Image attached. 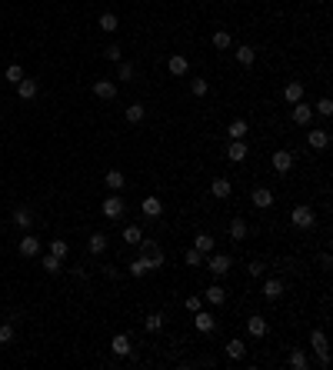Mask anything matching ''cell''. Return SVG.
Wrapping results in <instances>:
<instances>
[{"instance_id":"20","label":"cell","mask_w":333,"mask_h":370,"mask_svg":"<svg viewBox=\"0 0 333 370\" xmlns=\"http://www.w3.org/2000/svg\"><path fill=\"white\" fill-rule=\"evenodd\" d=\"M263 297L267 300H280L283 297V280H267L263 283Z\"/></svg>"},{"instance_id":"7","label":"cell","mask_w":333,"mask_h":370,"mask_svg":"<svg viewBox=\"0 0 333 370\" xmlns=\"http://www.w3.org/2000/svg\"><path fill=\"white\" fill-rule=\"evenodd\" d=\"M166 70L174 73V77H183V73L190 70V60H187V57H183V54H174V57H170V60H166Z\"/></svg>"},{"instance_id":"43","label":"cell","mask_w":333,"mask_h":370,"mask_svg":"<svg viewBox=\"0 0 333 370\" xmlns=\"http://www.w3.org/2000/svg\"><path fill=\"white\" fill-rule=\"evenodd\" d=\"M190 90H193V97H206L210 84H206V80H193V84H190Z\"/></svg>"},{"instance_id":"5","label":"cell","mask_w":333,"mask_h":370,"mask_svg":"<svg viewBox=\"0 0 333 370\" xmlns=\"http://www.w3.org/2000/svg\"><path fill=\"white\" fill-rule=\"evenodd\" d=\"M193 327H197L200 334H210V330L217 327V317L210 314V310H197V317H193Z\"/></svg>"},{"instance_id":"35","label":"cell","mask_w":333,"mask_h":370,"mask_svg":"<svg viewBox=\"0 0 333 370\" xmlns=\"http://www.w3.org/2000/svg\"><path fill=\"white\" fill-rule=\"evenodd\" d=\"M143 120V104H130L127 107V124H140Z\"/></svg>"},{"instance_id":"39","label":"cell","mask_w":333,"mask_h":370,"mask_svg":"<svg viewBox=\"0 0 333 370\" xmlns=\"http://www.w3.org/2000/svg\"><path fill=\"white\" fill-rule=\"evenodd\" d=\"M183 260H187V267H200L203 264V254H200V250H187V254H183Z\"/></svg>"},{"instance_id":"15","label":"cell","mask_w":333,"mask_h":370,"mask_svg":"<svg viewBox=\"0 0 333 370\" xmlns=\"http://www.w3.org/2000/svg\"><path fill=\"white\" fill-rule=\"evenodd\" d=\"M310 120H313V107L303 104V100L294 104V124H310Z\"/></svg>"},{"instance_id":"29","label":"cell","mask_w":333,"mask_h":370,"mask_svg":"<svg viewBox=\"0 0 333 370\" xmlns=\"http://www.w3.org/2000/svg\"><path fill=\"white\" fill-rule=\"evenodd\" d=\"M227 134H230V140H243L246 137V120H233Z\"/></svg>"},{"instance_id":"11","label":"cell","mask_w":333,"mask_h":370,"mask_svg":"<svg viewBox=\"0 0 333 370\" xmlns=\"http://www.w3.org/2000/svg\"><path fill=\"white\" fill-rule=\"evenodd\" d=\"M140 210H143V217H150V220H157L160 214H163V203H160L157 197H147V200L140 203Z\"/></svg>"},{"instance_id":"36","label":"cell","mask_w":333,"mask_h":370,"mask_svg":"<svg viewBox=\"0 0 333 370\" xmlns=\"http://www.w3.org/2000/svg\"><path fill=\"white\" fill-rule=\"evenodd\" d=\"M230 44H233V40H230V33H227V30H217V33H214V47H217V50H227Z\"/></svg>"},{"instance_id":"2","label":"cell","mask_w":333,"mask_h":370,"mask_svg":"<svg viewBox=\"0 0 333 370\" xmlns=\"http://www.w3.org/2000/svg\"><path fill=\"white\" fill-rule=\"evenodd\" d=\"M206 270H210L214 277H223L227 270H230V257H223V254H210V257H206Z\"/></svg>"},{"instance_id":"27","label":"cell","mask_w":333,"mask_h":370,"mask_svg":"<svg viewBox=\"0 0 333 370\" xmlns=\"http://www.w3.org/2000/svg\"><path fill=\"white\" fill-rule=\"evenodd\" d=\"M123 240H127V243H140V240H143L140 227H137V224H127V227H123Z\"/></svg>"},{"instance_id":"28","label":"cell","mask_w":333,"mask_h":370,"mask_svg":"<svg viewBox=\"0 0 333 370\" xmlns=\"http://www.w3.org/2000/svg\"><path fill=\"white\" fill-rule=\"evenodd\" d=\"M230 237H233V240H243V237H246V224L240 217L230 220Z\"/></svg>"},{"instance_id":"22","label":"cell","mask_w":333,"mask_h":370,"mask_svg":"<svg viewBox=\"0 0 333 370\" xmlns=\"http://www.w3.org/2000/svg\"><path fill=\"white\" fill-rule=\"evenodd\" d=\"M193 250H200V254H210V250H214V237H210V233H197V237H193Z\"/></svg>"},{"instance_id":"14","label":"cell","mask_w":333,"mask_h":370,"mask_svg":"<svg viewBox=\"0 0 333 370\" xmlns=\"http://www.w3.org/2000/svg\"><path fill=\"white\" fill-rule=\"evenodd\" d=\"M203 300L206 304H223V300H227V290H223L220 283H210V287L203 290Z\"/></svg>"},{"instance_id":"16","label":"cell","mask_w":333,"mask_h":370,"mask_svg":"<svg viewBox=\"0 0 333 370\" xmlns=\"http://www.w3.org/2000/svg\"><path fill=\"white\" fill-rule=\"evenodd\" d=\"M110 350H113L117 357H127V354H130V337H127V334H117V337L110 340Z\"/></svg>"},{"instance_id":"37","label":"cell","mask_w":333,"mask_h":370,"mask_svg":"<svg viewBox=\"0 0 333 370\" xmlns=\"http://www.w3.org/2000/svg\"><path fill=\"white\" fill-rule=\"evenodd\" d=\"M30 210H27V207H20V210H14V224L17 227H30Z\"/></svg>"},{"instance_id":"40","label":"cell","mask_w":333,"mask_h":370,"mask_svg":"<svg viewBox=\"0 0 333 370\" xmlns=\"http://www.w3.org/2000/svg\"><path fill=\"white\" fill-rule=\"evenodd\" d=\"M7 80H10V84H20V80H24V70H20V64H10V67H7Z\"/></svg>"},{"instance_id":"8","label":"cell","mask_w":333,"mask_h":370,"mask_svg":"<svg viewBox=\"0 0 333 370\" xmlns=\"http://www.w3.org/2000/svg\"><path fill=\"white\" fill-rule=\"evenodd\" d=\"M270 163H273V170H277V174H286V170L294 167V153H290V150H277Z\"/></svg>"},{"instance_id":"4","label":"cell","mask_w":333,"mask_h":370,"mask_svg":"<svg viewBox=\"0 0 333 370\" xmlns=\"http://www.w3.org/2000/svg\"><path fill=\"white\" fill-rule=\"evenodd\" d=\"M250 200H254V207L267 210L270 203H273V190H270V187H254V193H250Z\"/></svg>"},{"instance_id":"6","label":"cell","mask_w":333,"mask_h":370,"mask_svg":"<svg viewBox=\"0 0 333 370\" xmlns=\"http://www.w3.org/2000/svg\"><path fill=\"white\" fill-rule=\"evenodd\" d=\"M307 144H310V150H326V147H330V134H326V130H310Z\"/></svg>"},{"instance_id":"32","label":"cell","mask_w":333,"mask_h":370,"mask_svg":"<svg viewBox=\"0 0 333 370\" xmlns=\"http://www.w3.org/2000/svg\"><path fill=\"white\" fill-rule=\"evenodd\" d=\"M310 347H313L317 354H320V350H326V334H323V330H313V334H310Z\"/></svg>"},{"instance_id":"10","label":"cell","mask_w":333,"mask_h":370,"mask_svg":"<svg viewBox=\"0 0 333 370\" xmlns=\"http://www.w3.org/2000/svg\"><path fill=\"white\" fill-rule=\"evenodd\" d=\"M94 94L100 97V100H113V97H117V84H113V80H97L94 84Z\"/></svg>"},{"instance_id":"1","label":"cell","mask_w":333,"mask_h":370,"mask_svg":"<svg viewBox=\"0 0 333 370\" xmlns=\"http://www.w3.org/2000/svg\"><path fill=\"white\" fill-rule=\"evenodd\" d=\"M290 220H294V227L307 230V227H313V224H317V214H313V207L300 203V207H294V210H290Z\"/></svg>"},{"instance_id":"19","label":"cell","mask_w":333,"mask_h":370,"mask_svg":"<svg viewBox=\"0 0 333 370\" xmlns=\"http://www.w3.org/2000/svg\"><path fill=\"white\" fill-rule=\"evenodd\" d=\"M127 270H130V277H143V274H150V260H147V254H143V257H137L134 264H127Z\"/></svg>"},{"instance_id":"42","label":"cell","mask_w":333,"mask_h":370,"mask_svg":"<svg viewBox=\"0 0 333 370\" xmlns=\"http://www.w3.org/2000/svg\"><path fill=\"white\" fill-rule=\"evenodd\" d=\"M317 113H323V117H330V113H333V100H330V97H320V100H317Z\"/></svg>"},{"instance_id":"41","label":"cell","mask_w":333,"mask_h":370,"mask_svg":"<svg viewBox=\"0 0 333 370\" xmlns=\"http://www.w3.org/2000/svg\"><path fill=\"white\" fill-rule=\"evenodd\" d=\"M143 327L150 330V334H157V330L163 327V317H160V314H150V317H147V323H143Z\"/></svg>"},{"instance_id":"47","label":"cell","mask_w":333,"mask_h":370,"mask_svg":"<svg viewBox=\"0 0 333 370\" xmlns=\"http://www.w3.org/2000/svg\"><path fill=\"white\" fill-rule=\"evenodd\" d=\"M200 307H203V297H187V310H193V314H197Z\"/></svg>"},{"instance_id":"26","label":"cell","mask_w":333,"mask_h":370,"mask_svg":"<svg viewBox=\"0 0 333 370\" xmlns=\"http://www.w3.org/2000/svg\"><path fill=\"white\" fill-rule=\"evenodd\" d=\"M87 250L90 254H103V250H107V237H103V233H94L90 243H87Z\"/></svg>"},{"instance_id":"21","label":"cell","mask_w":333,"mask_h":370,"mask_svg":"<svg viewBox=\"0 0 333 370\" xmlns=\"http://www.w3.org/2000/svg\"><path fill=\"white\" fill-rule=\"evenodd\" d=\"M230 190H233V187H230V180H227V177H217L214 184H210V193L220 197V200H223V197H230Z\"/></svg>"},{"instance_id":"25","label":"cell","mask_w":333,"mask_h":370,"mask_svg":"<svg viewBox=\"0 0 333 370\" xmlns=\"http://www.w3.org/2000/svg\"><path fill=\"white\" fill-rule=\"evenodd\" d=\"M227 357H230V360H243V357H246L243 340H230V344H227Z\"/></svg>"},{"instance_id":"46","label":"cell","mask_w":333,"mask_h":370,"mask_svg":"<svg viewBox=\"0 0 333 370\" xmlns=\"http://www.w3.org/2000/svg\"><path fill=\"white\" fill-rule=\"evenodd\" d=\"M103 57H107V60H120V47H117V44H110V47L103 50Z\"/></svg>"},{"instance_id":"9","label":"cell","mask_w":333,"mask_h":370,"mask_svg":"<svg viewBox=\"0 0 333 370\" xmlns=\"http://www.w3.org/2000/svg\"><path fill=\"white\" fill-rule=\"evenodd\" d=\"M37 254H40V237H33V233L20 237V257H37Z\"/></svg>"},{"instance_id":"48","label":"cell","mask_w":333,"mask_h":370,"mask_svg":"<svg viewBox=\"0 0 333 370\" xmlns=\"http://www.w3.org/2000/svg\"><path fill=\"white\" fill-rule=\"evenodd\" d=\"M246 274H250V277H260L263 274V264H250V267H246Z\"/></svg>"},{"instance_id":"17","label":"cell","mask_w":333,"mask_h":370,"mask_svg":"<svg viewBox=\"0 0 333 370\" xmlns=\"http://www.w3.org/2000/svg\"><path fill=\"white\" fill-rule=\"evenodd\" d=\"M227 157H230L233 163L246 160V144H243V140H230V147H227Z\"/></svg>"},{"instance_id":"38","label":"cell","mask_w":333,"mask_h":370,"mask_svg":"<svg viewBox=\"0 0 333 370\" xmlns=\"http://www.w3.org/2000/svg\"><path fill=\"white\" fill-rule=\"evenodd\" d=\"M44 270H47V274H60V257L47 254V257H44Z\"/></svg>"},{"instance_id":"34","label":"cell","mask_w":333,"mask_h":370,"mask_svg":"<svg viewBox=\"0 0 333 370\" xmlns=\"http://www.w3.org/2000/svg\"><path fill=\"white\" fill-rule=\"evenodd\" d=\"M147 260H150V270H160V267H163V250L150 247L147 250Z\"/></svg>"},{"instance_id":"45","label":"cell","mask_w":333,"mask_h":370,"mask_svg":"<svg viewBox=\"0 0 333 370\" xmlns=\"http://www.w3.org/2000/svg\"><path fill=\"white\" fill-rule=\"evenodd\" d=\"M117 77H120V80H130V77H134V67H130V64H120L117 67Z\"/></svg>"},{"instance_id":"23","label":"cell","mask_w":333,"mask_h":370,"mask_svg":"<svg viewBox=\"0 0 333 370\" xmlns=\"http://www.w3.org/2000/svg\"><path fill=\"white\" fill-rule=\"evenodd\" d=\"M246 330H250V337H263V334H267V320H263L260 314L250 317V320H246Z\"/></svg>"},{"instance_id":"31","label":"cell","mask_w":333,"mask_h":370,"mask_svg":"<svg viewBox=\"0 0 333 370\" xmlns=\"http://www.w3.org/2000/svg\"><path fill=\"white\" fill-rule=\"evenodd\" d=\"M50 254H54V257H60V260H64L67 254H70V243H67V240H50Z\"/></svg>"},{"instance_id":"12","label":"cell","mask_w":333,"mask_h":370,"mask_svg":"<svg viewBox=\"0 0 333 370\" xmlns=\"http://www.w3.org/2000/svg\"><path fill=\"white\" fill-rule=\"evenodd\" d=\"M283 100H286V104H300V100H303V84L300 80L286 84V87H283Z\"/></svg>"},{"instance_id":"18","label":"cell","mask_w":333,"mask_h":370,"mask_svg":"<svg viewBox=\"0 0 333 370\" xmlns=\"http://www.w3.org/2000/svg\"><path fill=\"white\" fill-rule=\"evenodd\" d=\"M103 184L110 187V190H123V187H127V177H123L120 170H107V177H103Z\"/></svg>"},{"instance_id":"30","label":"cell","mask_w":333,"mask_h":370,"mask_svg":"<svg viewBox=\"0 0 333 370\" xmlns=\"http://www.w3.org/2000/svg\"><path fill=\"white\" fill-rule=\"evenodd\" d=\"M290 367H294V370H307L310 367L307 354H303V350H294V354H290Z\"/></svg>"},{"instance_id":"33","label":"cell","mask_w":333,"mask_h":370,"mask_svg":"<svg viewBox=\"0 0 333 370\" xmlns=\"http://www.w3.org/2000/svg\"><path fill=\"white\" fill-rule=\"evenodd\" d=\"M100 30L103 33H113V30H117V14H100Z\"/></svg>"},{"instance_id":"13","label":"cell","mask_w":333,"mask_h":370,"mask_svg":"<svg viewBox=\"0 0 333 370\" xmlns=\"http://www.w3.org/2000/svg\"><path fill=\"white\" fill-rule=\"evenodd\" d=\"M37 80H30V77H24V80L17 84V94H20V100H33V97H37Z\"/></svg>"},{"instance_id":"24","label":"cell","mask_w":333,"mask_h":370,"mask_svg":"<svg viewBox=\"0 0 333 370\" xmlns=\"http://www.w3.org/2000/svg\"><path fill=\"white\" fill-rule=\"evenodd\" d=\"M233 57H237V64L250 67V64L257 60V50H254V47H246V44H243V47H237V54H233Z\"/></svg>"},{"instance_id":"3","label":"cell","mask_w":333,"mask_h":370,"mask_svg":"<svg viewBox=\"0 0 333 370\" xmlns=\"http://www.w3.org/2000/svg\"><path fill=\"white\" fill-rule=\"evenodd\" d=\"M100 210H103V217H107V220H117L120 214L127 210V203L120 200V197H107V200L100 203Z\"/></svg>"},{"instance_id":"44","label":"cell","mask_w":333,"mask_h":370,"mask_svg":"<svg viewBox=\"0 0 333 370\" xmlns=\"http://www.w3.org/2000/svg\"><path fill=\"white\" fill-rule=\"evenodd\" d=\"M14 340V323H4L0 327V344H10Z\"/></svg>"}]
</instances>
